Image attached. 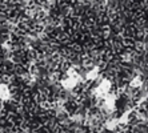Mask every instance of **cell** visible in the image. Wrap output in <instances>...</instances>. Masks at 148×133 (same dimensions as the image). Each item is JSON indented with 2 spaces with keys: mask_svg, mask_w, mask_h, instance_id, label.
Here are the masks:
<instances>
[]
</instances>
